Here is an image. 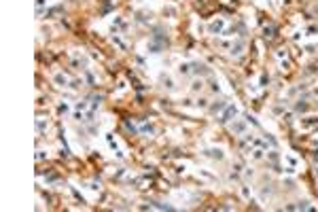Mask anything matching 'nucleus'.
<instances>
[{
    "label": "nucleus",
    "instance_id": "1",
    "mask_svg": "<svg viewBox=\"0 0 318 212\" xmlns=\"http://www.w3.org/2000/svg\"><path fill=\"white\" fill-rule=\"evenodd\" d=\"M55 81H57L59 85H66V83H68V77H64V74H57V77H55Z\"/></svg>",
    "mask_w": 318,
    "mask_h": 212
}]
</instances>
